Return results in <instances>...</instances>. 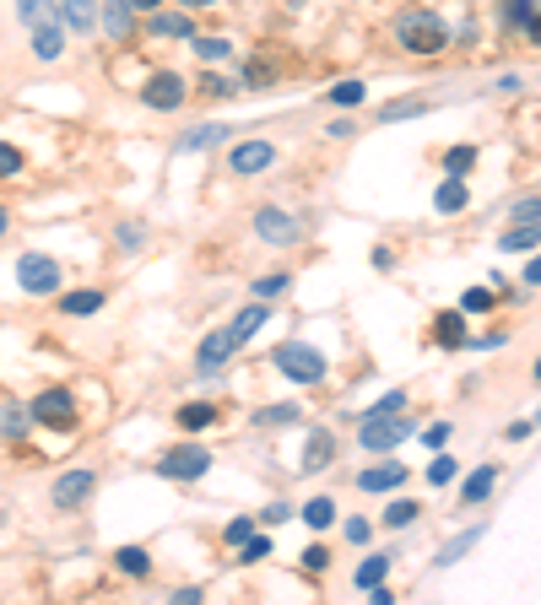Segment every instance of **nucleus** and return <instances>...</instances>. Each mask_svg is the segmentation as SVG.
Masks as SVG:
<instances>
[{
	"label": "nucleus",
	"mask_w": 541,
	"mask_h": 605,
	"mask_svg": "<svg viewBox=\"0 0 541 605\" xmlns=\"http://www.w3.org/2000/svg\"><path fill=\"white\" fill-rule=\"evenodd\" d=\"M395 44H401L406 55H444V49L455 44V33H450V22H444L439 11L412 6V11L395 17Z\"/></svg>",
	"instance_id": "1"
},
{
	"label": "nucleus",
	"mask_w": 541,
	"mask_h": 605,
	"mask_svg": "<svg viewBox=\"0 0 541 605\" xmlns=\"http://www.w3.org/2000/svg\"><path fill=\"white\" fill-rule=\"evenodd\" d=\"M412 433H417V427L406 422L401 411H390V416H363V427H358V443H363L368 454H395V449H401V443L412 438Z\"/></svg>",
	"instance_id": "2"
},
{
	"label": "nucleus",
	"mask_w": 541,
	"mask_h": 605,
	"mask_svg": "<svg viewBox=\"0 0 541 605\" xmlns=\"http://www.w3.org/2000/svg\"><path fill=\"white\" fill-rule=\"evenodd\" d=\"M276 368H282L293 384H325V357L314 352L309 341H282L276 346Z\"/></svg>",
	"instance_id": "3"
},
{
	"label": "nucleus",
	"mask_w": 541,
	"mask_h": 605,
	"mask_svg": "<svg viewBox=\"0 0 541 605\" xmlns=\"http://www.w3.org/2000/svg\"><path fill=\"white\" fill-rule=\"evenodd\" d=\"M206 470H211L206 443H179V449H168L163 460H157V476H163V481H201Z\"/></svg>",
	"instance_id": "4"
},
{
	"label": "nucleus",
	"mask_w": 541,
	"mask_h": 605,
	"mask_svg": "<svg viewBox=\"0 0 541 605\" xmlns=\"http://www.w3.org/2000/svg\"><path fill=\"white\" fill-rule=\"evenodd\" d=\"M17 287L33 292V298H49V292L60 287V260H49V254H22L17 260Z\"/></svg>",
	"instance_id": "5"
},
{
	"label": "nucleus",
	"mask_w": 541,
	"mask_h": 605,
	"mask_svg": "<svg viewBox=\"0 0 541 605\" xmlns=\"http://www.w3.org/2000/svg\"><path fill=\"white\" fill-rule=\"evenodd\" d=\"M184 98H190V82H184L179 71H157L152 82L141 87V103H147V109H157V114H174Z\"/></svg>",
	"instance_id": "6"
},
{
	"label": "nucleus",
	"mask_w": 541,
	"mask_h": 605,
	"mask_svg": "<svg viewBox=\"0 0 541 605\" xmlns=\"http://www.w3.org/2000/svg\"><path fill=\"white\" fill-rule=\"evenodd\" d=\"M255 233L266 238V244L287 249V244H298V238H303V222L293 217V211H282V206H260L255 211Z\"/></svg>",
	"instance_id": "7"
},
{
	"label": "nucleus",
	"mask_w": 541,
	"mask_h": 605,
	"mask_svg": "<svg viewBox=\"0 0 541 605\" xmlns=\"http://www.w3.org/2000/svg\"><path fill=\"white\" fill-rule=\"evenodd\" d=\"M92 487H98V470H65V476L55 481V492H49V503L60 508V514H71V508H82L87 497H92Z\"/></svg>",
	"instance_id": "8"
},
{
	"label": "nucleus",
	"mask_w": 541,
	"mask_h": 605,
	"mask_svg": "<svg viewBox=\"0 0 541 605\" xmlns=\"http://www.w3.org/2000/svg\"><path fill=\"white\" fill-rule=\"evenodd\" d=\"M28 416H33V422H44V427H71L76 422V400H71V389H44V395H38L33 400V406H28Z\"/></svg>",
	"instance_id": "9"
},
{
	"label": "nucleus",
	"mask_w": 541,
	"mask_h": 605,
	"mask_svg": "<svg viewBox=\"0 0 541 605\" xmlns=\"http://www.w3.org/2000/svg\"><path fill=\"white\" fill-rule=\"evenodd\" d=\"M271 163H276V146L271 141H239L228 152V168L239 173V179H249V173H266Z\"/></svg>",
	"instance_id": "10"
},
{
	"label": "nucleus",
	"mask_w": 541,
	"mask_h": 605,
	"mask_svg": "<svg viewBox=\"0 0 541 605\" xmlns=\"http://www.w3.org/2000/svg\"><path fill=\"white\" fill-rule=\"evenodd\" d=\"M233 352H239V341H233V330L222 325V330H211L206 341H201V352H195V368L201 373H217V368H228Z\"/></svg>",
	"instance_id": "11"
},
{
	"label": "nucleus",
	"mask_w": 541,
	"mask_h": 605,
	"mask_svg": "<svg viewBox=\"0 0 541 605\" xmlns=\"http://www.w3.org/2000/svg\"><path fill=\"white\" fill-rule=\"evenodd\" d=\"M336 460V433L331 427H309V438H303V460H298V470L303 476H314V470H325Z\"/></svg>",
	"instance_id": "12"
},
{
	"label": "nucleus",
	"mask_w": 541,
	"mask_h": 605,
	"mask_svg": "<svg viewBox=\"0 0 541 605\" xmlns=\"http://www.w3.org/2000/svg\"><path fill=\"white\" fill-rule=\"evenodd\" d=\"M406 481V465L395 460H379V465H368V470H358V492H395Z\"/></svg>",
	"instance_id": "13"
},
{
	"label": "nucleus",
	"mask_w": 541,
	"mask_h": 605,
	"mask_svg": "<svg viewBox=\"0 0 541 605\" xmlns=\"http://www.w3.org/2000/svg\"><path fill=\"white\" fill-rule=\"evenodd\" d=\"M482 535H487V524H471V530H460V535H450V541L439 546V557H433V562H439V568H455V562H466L471 551L482 546Z\"/></svg>",
	"instance_id": "14"
},
{
	"label": "nucleus",
	"mask_w": 541,
	"mask_h": 605,
	"mask_svg": "<svg viewBox=\"0 0 541 605\" xmlns=\"http://www.w3.org/2000/svg\"><path fill=\"white\" fill-rule=\"evenodd\" d=\"M33 55H38V60H60V55H65V28H60L55 17H49V11L33 22Z\"/></svg>",
	"instance_id": "15"
},
{
	"label": "nucleus",
	"mask_w": 541,
	"mask_h": 605,
	"mask_svg": "<svg viewBox=\"0 0 541 605\" xmlns=\"http://www.w3.org/2000/svg\"><path fill=\"white\" fill-rule=\"evenodd\" d=\"M147 33L152 38H195V22H190V11H152V22H147Z\"/></svg>",
	"instance_id": "16"
},
{
	"label": "nucleus",
	"mask_w": 541,
	"mask_h": 605,
	"mask_svg": "<svg viewBox=\"0 0 541 605\" xmlns=\"http://www.w3.org/2000/svg\"><path fill=\"white\" fill-rule=\"evenodd\" d=\"M28 433H33L28 406H17V400H0V438H6V443H22Z\"/></svg>",
	"instance_id": "17"
},
{
	"label": "nucleus",
	"mask_w": 541,
	"mask_h": 605,
	"mask_svg": "<svg viewBox=\"0 0 541 605\" xmlns=\"http://www.w3.org/2000/svg\"><path fill=\"white\" fill-rule=\"evenodd\" d=\"M228 141V125H195V130H184V136L174 141V152H211V146H222Z\"/></svg>",
	"instance_id": "18"
},
{
	"label": "nucleus",
	"mask_w": 541,
	"mask_h": 605,
	"mask_svg": "<svg viewBox=\"0 0 541 605\" xmlns=\"http://www.w3.org/2000/svg\"><path fill=\"white\" fill-rule=\"evenodd\" d=\"M266 325H271V308H266V303H260V298H255V303H249V308H244V314H239V319H233V325H228V330H233V341H239V346H244V341H255V335H260V330H266Z\"/></svg>",
	"instance_id": "19"
},
{
	"label": "nucleus",
	"mask_w": 541,
	"mask_h": 605,
	"mask_svg": "<svg viewBox=\"0 0 541 605\" xmlns=\"http://www.w3.org/2000/svg\"><path fill=\"white\" fill-rule=\"evenodd\" d=\"M103 33H109L114 44H125V38L136 33V11H130L125 0H109V6H103Z\"/></svg>",
	"instance_id": "20"
},
{
	"label": "nucleus",
	"mask_w": 541,
	"mask_h": 605,
	"mask_svg": "<svg viewBox=\"0 0 541 605\" xmlns=\"http://www.w3.org/2000/svg\"><path fill=\"white\" fill-rule=\"evenodd\" d=\"M60 17L71 33H92V22H98V0H60Z\"/></svg>",
	"instance_id": "21"
},
{
	"label": "nucleus",
	"mask_w": 541,
	"mask_h": 605,
	"mask_svg": "<svg viewBox=\"0 0 541 605\" xmlns=\"http://www.w3.org/2000/svg\"><path fill=\"white\" fill-rule=\"evenodd\" d=\"M98 308H103L98 287H76V292H65V298H60V314H71V319H87V314H98Z\"/></svg>",
	"instance_id": "22"
},
{
	"label": "nucleus",
	"mask_w": 541,
	"mask_h": 605,
	"mask_svg": "<svg viewBox=\"0 0 541 605\" xmlns=\"http://www.w3.org/2000/svg\"><path fill=\"white\" fill-rule=\"evenodd\" d=\"M493 481H498V465H477V476H466V487H460V503H487L493 497Z\"/></svg>",
	"instance_id": "23"
},
{
	"label": "nucleus",
	"mask_w": 541,
	"mask_h": 605,
	"mask_svg": "<svg viewBox=\"0 0 541 605\" xmlns=\"http://www.w3.org/2000/svg\"><path fill=\"white\" fill-rule=\"evenodd\" d=\"M428 109H433L428 98H395V103H385V109H379V125H401V119H422Z\"/></svg>",
	"instance_id": "24"
},
{
	"label": "nucleus",
	"mask_w": 541,
	"mask_h": 605,
	"mask_svg": "<svg viewBox=\"0 0 541 605\" xmlns=\"http://www.w3.org/2000/svg\"><path fill=\"white\" fill-rule=\"evenodd\" d=\"M303 422V406H293V400H282V406H260L255 411V427H293Z\"/></svg>",
	"instance_id": "25"
},
{
	"label": "nucleus",
	"mask_w": 541,
	"mask_h": 605,
	"mask_svg": "<svg viewBox=\"0 0 541 605\" xmlns=\"http://www.w3.org/2000/svg\"><path fill=\"white\" fill-rule=\"evenodd\" d=\"M114 568H120V573H130V578H147V573H152L147 546H120V551H114Z\"/></svg>",
	"instance_id": "26"
},
{
	"label": "nucleus",
	"mask_w": 541,
	"mask_h": 605,
	"mask_svg": "<svg viewBox=\"0 0 541 605\" xmlns=\"http://www.w3.org/2000/svg\"><path fill=\"white\" fill-rule=\"evenodd\" d=\"M433 330H439V346H466V314L450 308V314L433 319Z\"/></svg>",
	"instance_id": "27"
},
{
	"label": "nucleus",
	"mask_w": 541,
	"mask_h": 605,
	"mask_svg": "<svg viewBox=\"0 0 541 605\" xmlns=\"http://www.w3.org/2000/svg\"><path fill=\"white\" fill-rule=\"evenodd\" d=\"M385 578H390V551H385V557H363L358 573H352V584H358V589H374V584H385Z\"/></svg>",
	"instance_id": "28"
},
{
	"label": "nucleus",
	"mask_w": 541,
	"mask_h": 605,
	"mask_svg": "<svg viewBox=\"0 0 541 605\" xmlns=\"http://www.w3.org/2000/svg\"><path fill=\"white\" fill-rule=\"evenodd\" d=\"M190 44H195V55H201L206 65H222V60L233 55V44H228V38H217V33H195Z\"/></svg>",
	"instance_id": "29"
},
{
	"label": "nucleus",
	"mask_w": 541,
	"mask_h": 605,
	"mask_svg": "<svg viewBox=\"0 0 541 605\" xmlns=\"http://www.w3.org/2000/svg\"><path fill=\"white\" fill-rule=\"evenodd\" d=\"M460 206H466V179H444V184H439V195H433V211L455 217Z\"/></svg>",
	"instance_id": "30"
},
{
	"label": "nucleus",
	"mask_w": 541,
	"mask_h": 605,
	"mask_svg": "<svg viewBox=\"0 0 541 605\" xmlns=\"http://www.w3.org/2000/svg\"><path fill=\"white\" fill-rule=\"evenodd\" d=\"M504 254H536V222H514L504 233Z\"/></svg>",
	"instance_id": "31"
},
{
	"label": "nucleus",
	"mask_w": 541,
	"mask_h": 605,
	"mask_svg": "<svg viewBox=\"0 0 541 605\" xmlns=\"http://www.w3.org/2000/svg\"><path fill=\"white\" fill-rule=\"evenodd\" d=\"M331 519H336L331 497H309V503H303V524H309V530H331Z\"/></svg>",
	"instance_id": "32"
},
{
	"label": "nucleus",
	"mask_w": 541,
	"mask_h": 605,
	"mask_svg": "<svg viewBox=\"0 0 541 605\" xmlns=\"http://www.w3.org/2000/svg\"><path fill=\"white\" fill-rule=\"evenodd\" d=\"M471 168H477V146H450V152H444V173H450V179H466Z\"/></svg>",
	"instance_id": "33"
},
{
	"label": "nucleus",
	"mask_w": 541,
	"mask_h": 605,
	"mask_svg": "<svg viewBox=\"0 0 541 605\" xmlns=\"http://www.w3.org/2000/svg\"><path fill=\"white\" fill-rule=\"evenodd\" d=\"M422 508L412 503V497H395V503L385 508V530H406V524H417Z\"/></svg>",
	"instance_id": "34"
},
{
	"label": "nucleus",
	"mask_w": 541,
	"mask_h": 605,
	"mask_svg": "<svg viewBox=\"0 0 541 605\" xmlns=\"http://www.w3.org/2000/svg\"><path fill=\"white\" fill-rule=\"evenodd\" d=\"M217 422V406L211 400H190V406L179 411V427H211Z\"/></svg>",
	"instance_id": "35"
},
{
	"label": "nucleus",
	"mask_w": 541,
	"mask_h": 605,
	"mask_svg": "<svg viewBox=\"0 0 541 605\" xmlns=\"http://www.w3.org/2000/svg\"><path fill=\"white\" fill-rule=\"evenodd\" d=\"M509 22L525 38H536V0H509Z\"/></svg>",
	"instance_id": "36"
},
{
	"label": "nucleus",
	"mask_w": 541,
	"mask_h": 605,
	"mask_svg": "<svg viewBox=\"0 0 541 605\" xmlns=\"http://www.w3.org/2000/svg\"><path fill=\"white\" fill-rule=\"evenodd\" d=\"M493 292H487V287H466V292H460V314H493Z\"/></svg>",
	"instance_id": "37"
},
{
	"label": "nucleus",
	"mask_w": 541,
	"mask_h": 605,
	"mask_svg": "<svg viewBox=\"0 0 541 605\" xmlns=\"http://www.w3.org/2000/svg\"><path fill=\"white\" fill-rule=\"evenodd\" d=\"M363 98H368L363 82H336V87H331V103H336V109H358Z\"/></svg>",
	"instance_id": "38"
},
{
	"label": "nucleus",
	"mask_w": 541,
	"mask_h": 605,
	"mask_svg": "<svg viewBox=\"0 0 541 605\" xmlns=\"http://www.w3.org/2000/svg\"><path fill=\"white\" fill-rule=\"evenodd\" d=\"M287 287H293V276H287V271H271V276H260L249 292H255V298L266 303V298H276V292H287Z\"/></svg>",
	"instance_id": "39"
},
{
	"label": "nucleus",
	"mask_w": 541,
	"mask_h": 605,
	"mask_svg": "<svg viewBox=\"0 0 541 605\" xmlns=\"http://www.w3.org/2000/svg\"><path fill=\"white\" fill-rule=\"evenodd\" d=\"M114 244L136 254L141 244H147V227H141V222H120V227H114Z\"/></svg>",
	"instance_id": "40"
},
{
	"label": "nucleus",
	"mask_w": 541,
	"mask_h": 605,
	"mask_svg": "<svg viewBox=\"0 0 541 605\" xmlns=\"http://www.w3.org/2000/svg\"><path fill=\"white\" fill-rule=\"evenodd\" d=\"M455 460H450V454H433V465H428V487H450V481H455Z\"/></svg>",
	"instance_id": "41"
},
{
	"label": "nucleus",
	"mask_w": 541,
	"mask_h": 605,
	"mask_svg": "<svg viewBox=\"0 0 541 605\" xmlns=\"http://www.w3.org/2000/svg\"><path fill=\"white\" fill-rule=\"evenodd\" d=\"M271 557V535H249V541H239V562H260Z\"/></svg>",
	"instance_id": "42"
},
{
	"label": "nucleus",
	"mask_w": 541,
	"mask_h": 605,
	"mask_svg": "<svg viewBox=\"0 0 541 605\" xmlns=\"http://www.w3.org/2000/svg\"><path fill=\"white\" fill-rule=\"evenodd\" d=\"M22 173V152L11 141H0V179H17Z\"/></svg>",
	"instance_id": "43"
},
{
	"label": "nucleus",
	"mask_w": 541,
	"mask_h": 605,
	"mask_svg": "<svg viewBox=\"0 0 541 605\" xmlns=\"http://www.w3.org/2000/svg\"><path fill=\"white\" fill-rule=\"evenodd\" d=\"M390 411H406V395H401V389H390V395H379V400H374V406H368L363 416H390Z\"/></svg>",
	"instance_id": "44"
},
{
	"label": "nucleus",
	"mask_w": 541,
	"mask_h": 605,
	"mask_svg": "<svg viewBox=\"0 0 541 605\" xmlns=\"http://www.w3.org/2000/svg\"><path fill=\"white\" fill-rule=\"evenodd\" d=\"M271 76H276V71H271L266 60H249V65H244V87H271Z\"/></svg>",
	"instance_id": "45"
},
{
	"label": "nucleus",
	"mask_w": 541,
	"mask_h": 605,
	"mask_svg": "<svg viewBox=\"0 0 541 605\" xmlns=\"http://www.w3.org/2000/svg\"><path fill=\"white\" fill-rule=\"evenodd\" d=\"M303 568L325 573V568H331V551H325V546H303Z\"/></svg>",
	"instance_id": "46"
},
{
	"label": "nucleus",
	"mask_w": 541,
	"mask_h": 605,
	"mask_svg": "<svg viewBox=\"0 0 541 605\" xmlns=\"http://www.w3.org/2000/svg\"><path fill=\"white\" fill-rule=\"evenodd\" d=\"M417 438L428 443V449H444V443H450V422H433V427H422Z\"/></svg>",
	"instance_id": "47"
},
{
	"label": "nucleus",
	"mask_w": 541,
	"mask_h": 605,
	"mask_svg": "<svg viewBox=\"0 0 541 605\" xmlns=\"http://www.w3.org/2000/svg\"><path fill=\"white\" fill-rule=\"evenodd\" d=\"M260 519H266V524H287V519H293V503H282V497H276V503L260 508Z\"/></svg>",
	"instance_id": "48"
},
{
	"label": "nucleus",
	"mask_w": 541,
	"mask_h": 605,
	"mask_svg": "<svg viewBox=\"0 0 541 605\" xmlns=\"http://www.w3.org/2000/svg\"><path fill=\"white\" fill-rule=\"evenodd\" d=\"M201 92H206V98H228V92H233V82H222L217 71H206V76H201Z\"/></svg>",
	"instance_id": "49"
},
{
	"label": "nucleus",
	"mask_w": 541,
	"mask_h": 605,
	"mask_svg": "<svg viewBox=\"0 0 541 605\" xmlns=\"http://www.w3.org/2000/svg\"><path fill=\"white\" fill-rule=\"evenodd\" d=\"M249 535H255V519H249V514L228 524V546H239V541H249Z\"/></svg>",
	"instance_id": "50"
},
{
	"label": "nucleus",
	"mask_w": 541,
	"mask_h": 605,
	"mask_svg": "<svg viewBox=\"0 0 541 605\" xmlns=\"http://www.w3.org/2000/svg\"><path fill=\"white\" fill-rule=\"evenodd\" d=\"M531 433H536V422H531V416H520V422H509V427H504V438H509V443H525Z\"/></svg>",
	"instance_id": "51"
},
{
	"label": "nucleus",
	"mask_w": 541,
	"mask_h": 605,
	"mask_svg": "<svg viewBox=\"0 0 541 605\" xmlns=\"http://www.w3.org/2000/svg\"><path fill=\"white\" fill-rule=\"evenodd\" d=\"M541 217V206H536V195H525L520 206H514V222H536Z\"/></svg>",
	"instance_id": "52"
},
{
	"label": "nucleus",
	"mask_w": 541,
	"mask_h": 605,
	"mask_svg": "<svg viewBox=\"0 0 541 605\" xmlns=\"http://www.w3.org/2000/svg\"><path fill=\"white\" fill-rule=\"evenodd\" d=\"M49 11V0H22V22H38Z\"/></svg>",
	"instance_id": "53"
},
{
	"label": "nucleus",
	"mask_w": 541,
	"mask_h": 605,
	"mask_svg": "<svg viewBox=\"0 0 541 605\" xmlns=\"http://www.w3.org/2000/svg\"><path fill=\"white\" fill-rule=\"evenodd\" d=\"M347 541H352V546L368 541V524H363V519H347Z\"/></svg>",
	"instance_id": "54"
},
{
	"label": "nucleus",
	"mask_w": 541,
	"mask_h": 605,
	"mask_svg": "<svg viewBox=\"0 0 541 605\" xmlns=\"http://www.w3.org/2000/svg\"><path fill=\"white\" fill-rule=\"evenodd\" d=\"M168 600H174V605H201L206 595H201V589H174V595H168Z\"/></svg>",
	"instance_id": "55"
},
{
	"label": "nucleus",
	"mask_w": 541,
	"mask_h": 605,
	"mask_svg": "<svg viewBox=\"0 0 541 605\" xmlns=\"http://www.w3.org/2000/svg\"><path fill=\"white\" fill-rule=\"evenodd\" d=\"M125 6H130V11H157L163 0H125Z\"/></svg>",
	"instance_id": "56"
},
{
	"label": "nucleus",
	"mask_w": 541,
	"mask_h": 605,
	"mask_svg": "<svg viewBox=\"0 0 541 605\" xmlns=\"http://www.w3.org/2000/svg\"><path fill=\"white\" fill-rule=\"evenodd\" d=\"M184 11H201V6H217V0H179Z\"/></svg>",
	"instance_id": "57"
},
{
	"label": "nucleus",
	"mask_w": 541,
	"mask_h": 605,
	"mask_svg": "<svg viewBox=\"0 0 541 605\" xmlns=\"http://www.w3.org/2000/svg\"><path fill=\"white\" fill-rule=\"evenodd\" d=\"M6 227H11V217H6V206H0V233H6Z\"/></svg>",
	"instance_id": "58"
}]
</instances>
